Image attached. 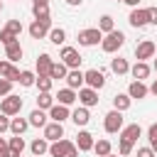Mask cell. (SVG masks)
<instances>
[{
	"label": "cell",
	"instance_id": "cell-38",
	"mask_svg": "<svg viewBox=\"0 0 157 157\" xmlns=\"http://www.w3.org/2000/svg\"><path fill=\"white\" fill-rule=\"evenodd\" d=\"M5 29H7V32H12L15 37H20V32H22V22H20V20H7Z\"/></svg>",
	"mask_w": 157,
	"mask_h": 157
},
{
	"label": "cell",
	"instance_id": "cell-3",
	"mask_svg": "<svg viewBox=\"0 0 157 157\" xmlns=\"http://www.w3.org/2000/svg\"><path fill=\"white\" fill-rule=\"evenodd\" d=\"M76 39H78L81 47H96V44L103 42V32H101L98 27H88V29H81Z\"/></svg>",
	"mask_w": 157,
	"mask_h": 157
},
{
	"label": "cell",
	"instance_id": "cell-46",
	"mask_svg": "<svg viewBox=\"0 0 157 157\" xmlns=\"http://www.w3.org/2000/svg\"><path fill=\"white\" fill-rule=\"evenodd\" d=\"M78 152H81V150H78V147H76V142H74V145L66 150V155H64V157H78Z\"/></svg>",
	"mask_w": 157,
	"mask_h": 157
},
{
	"label": "cell",
	"instance_id": "cell-47",
	"mask_svg": "<svg viewBox=\"0 0 157 157\" xmlns=\"http://www.w3.org/2000/svg\"><path fill=\"white\" fill-rule=\"evenodd\" d=\"M0 157H22V155H17V152H12V150L7 147V150H2V152H0Z\"/></svg>",
	"mask_w": 157,
	"mask_h": 157
},
{
	"label": "cell",
	"instance_id": "cell-23",
	"mask_svg": "<svg viewBox=\"0 0 157 157\" xmlns=\"http://www.w3.org/2000/svg\"><path fill=\"white\" fill-rule=\"evenodd\" d=\"M71 145H74L71 140L61 137V140H56V142H52V145H49V155H52V157H64V155H66V150H69Z\"/></svg>",
	"mask_w": 157,
	"mask_h": 157
},
{
	"label": "cell",
	"instance_id": "cell-4",
	"mask_svg": "<svg viewBox=\"0 0 157 157\" xmlns=\"http://www.w3.org/2000/svg\"><path fill=\"white\" fill-rule=\"evenodd\" d=\"M20 110H22V98H20V96L10 93V96H5V98L0 101V113L15 118V115H20Z\"/></svg>",
	"mask_w": 157,
	"mask_h": 157
},
{
	"label": "cell",
	"instance_id": "cell-49",
	"mask_svg": "<svg viewBox=\"0 0 157 157\" xmlns=\"http://www.w3.org/2000/svg\"><path fill=\"white\" fill-rule=\"evenodd\" d=\"M83 0H66V5H71V7H78Z\"/></svg>",
	"mask_w": 157,
	"mask_h": 157
},
{
	"label": "cell",
	"instance_id": "cell-13",
	"mask_svg": "<svg viewBox=\"0 0 157 157\" xmlns=\"http://www.w3.org/2000/svg\"><path fill=\"white\" fill-rule=\"evenodd\" d=\"M130 74H132V78H135V81H145V78L152 74V69H150V64H147V61H135V64L130 66Z\"/></svg>",
	"mask_w": 157,
	"mask_h": 157
},
{
	"label": "cell",
	"instance_id": "cell-29",
	"mask_svg": "<svg viewBox=\"0 0 157 157\" xmlns=\"http://www.w3.org/2000/svg\"><path fill=\"white\" fill-rule=\"evenodd\" d=\"M27 128H32L27 118H10V132L12 135H22Z\"/></svg>",
	"mask_w": 157,
	"mask_h": 157
},
{
	"label": "cell",
	"instance_id": "cell-14",
	"mask_svg": "<svg viewBox=\"0 0 157 157\" xmlns=\"http://www.w3.org/2000/svg\"><path fill=\"white\" fill-rule=\"evenodd\" d=\"M0 76L15 83V81H20V69L12 61H0Z\"/></svg>",
	"mask_w": 157,
	"mask_h": 157
},
{
	"label": "cell",
	"instance_id": "cell-5",
	"mask_svg": "<svg viewBox=\"0 0 157 157\" xmlns=\"http://www.w3.org/2000/svg\"><path fill=\"white\" fill-rule=\"evenodd\" d=\"M49 32H52V17L34 20V22L29 25V37H32V39H44Z\"/></svg>",
	"mask_w": 157,
	"mask_h": 157
},
{
	"label": "cell",
	"instance_id": "cell-50",
	"mask_svg": "<svg viewBox=\"0 0 157 157\" xmlns=\"http://www.w3.org/2000/svg\"><path fill=\"white\" fill-rule=\"evenodd\" d=\"M2 150H7V140L0 135V152H2Z\"/></svg>",
	"mask_w": 157,
	"mask_h": 157
},
{
	"label": "cell",
	"instance_id": "cell-17",
	"mask_svg": "<svg viewBox=\"0 0 157 157\" xmlns=\"http://www.w3.org/2000/svg\"><path fill=\"white\" fill-rule=\"evenodd\" d=\"M142 135V128L137 125V123H130V125H125L123 130H120V140H128V142H137V137Z\"/></svg>",
	"mask_w": 157,
	"mask_h": 157
},
{
	"label": "cell",
	"instance_id": "cell-43",
	"mask_svg": "<svg viewBox=\"0 0 157 157\" xmlns=\"http://www.w3.org/2000/svg\"><path fill=\"white\" fill-rule=\"evenodd\" d=\"M137 157H157L152 147H137Z\"/></svg>",
	"mask_w": 157,
	"mask_h": 157
},
{
	"label": "cell",
	"instance_id": "cell-36",
	"mask_svg": "<svg viewBox=\"0 0 157 157\" xmlns=\"http://www.w3.org/2000/svg\"><path fill=\"white\" fill-rule=\"evenodd\" d=\"M98 29H101L103 34H108V32H113V29H115V20H113L110 15H103V17L98 20Z\"/></svg>",
	"mask_w": 157,
	"mask_h": 157
},
{
	"label": "cell",
	"instance_id": "cell-25",
	"mask_svg": "<svg viewBox=\"0 0 157 157\" xmlns=\"http://www.w3.org/2000/svg\"><path fill=\"white\" fill-rule=\"evenodd\" d=\"M32 15L34 20L49 17V0H32Z\"/></svg>",
	"mask_w": 157,
	"mask_h": 157
},
{
	"label": "cell",
	"instance_id": "cell-2",
	"mask_svg": "<svg viewBox=\"0 0 157 157\" xmlns=\"http://www.w3.org/2000/svg\"><path fill=\"white\" fill-rule=\"evenodd\" d=\"M103 128H105V132H110V135H115V132H120L123 128H125V123H123V113L120 110H108L105 113V118H103Z\"/></svg>",
	"mask_w": 157,
	"mask_h": 157
},
{
	"label": "cell",
	"instance_id": "cell-53",
	"mask_svg": "<svg viewBox=\"0 0 157 157\" xmlns=\"http://www.w3.org/2000/svg\"><path fill=\"white\" fill-rule=\"evenodd\" d=\"M152 69H155V71H157V59H155V61H152Z\"/></svg>",
	"mask_w": 157,
	"mask_h": 157
},
{
	"label": "cell",
	"instance_id": "cell-33",
	"mask_svg": "<svg viewBox=\"0 0 157 157\" xmlns=\"http://www.w3.org/2000/svg\"><path fill=\"white\" fill-rule=\"evenodd\" d=\"M49 42L52 44H64L66 42V29H61V27H52V32H49Z\"/></svg>",
	"mask_w": 157,
	"mask_h": 157
},
{
	"label": "cell",
	"instance_id": "cell-1",
	"mask_svg": "<svg viewBox=\"0 0 157 157\" xmlns=\"http://www.w3.org/2000/svg\"><path fill=\"white\" fill-rule=\"evenodd\" d=\"M125 44V34L120 32V29H113V32H108V34H103V42H101V49L105 52V54H115L120 47Z\"/></svg>",
	"mask_w": 157,
	"mask_h": 157
},
{
	"label": "cell",
	"instance_id": "cell-26",
	"mask_svg": "<svg viewBox=\"0 0 157 157\" xmlns=\"http://www.w3.org/2000/svg\"><path fill=\"white\" fill-rule=\"evenodd\" d=\"M110 71H113V74H118V76H123V74H130V64H128V59H123V56H115V59L110 61Z\"/></svg>",
	"mask_w": 157,
	"mask_h": 157
},
{
	"label": "cell",
	"instance_id": "cell-39",
	"mask_svg": "<svg viewBox=\"0 0 157 157\" xmlns=\"http://www.w3.org/2000/svg\"><path fill=\"white\" fill-rule=\"evenodd\" d=\"M132 147H135L132 142H128V140H120V137H118V152H120L123 157H128V155L132 152Z\"/></svg>",
	"mask_w": 157,
	"mask_h": 157
},
{
	"label": "cell",
	"instance_id": "cell-12",
	"mask_svg": "<svg viewBox=\"0 0 157 157\" xmlns=\"http://www.w3.org/2000/svg\"><path fill=\"white\" fill-rule=\"evenodd\" d=\"M61 137H64V123H47L44 125V140L56 142Z\"/></svg>",
	"mask_w": 157,
	"mask_h": 157
},
{
	"label": "cell",
	"instance_id": "cell-22",
	"mask_svg": "<svg viewBox=\"0 0 157 157\" xmlns=\"http://www.w3.org/2000/svg\"><path fill=\"white\" fill-rule=\"evenodd\" d=\"M29 152H32V157H42V155H47V152H49V140H44V137H34V140L29 142Z\"/></svg>",
	"mask_w": 157,
	"mask_h": 157
},
{
	"label": "cell",
	"instance_id": "cell-18",
	"mask_svg": "<svg viewBox=\"0 0 157 157\" xmlns=\"http://www.w3.org/2000/svg\"><path fill=\"white\" fill-rule=\"evenodd\" d=\"M93 145H96L93 135H91L88 130H78V135H76V147H78L81 152H88V150H93Z\"/></svg>",
	"mask_w": 157,
	"mask_h": 157
},
{
	"label": "cell",
	"instance_id": "cell-24",
	"mask_svg": "<svg viewBox=\"0 0 157 157\" xmlns=\"http://www.w3.org/2000/svg\"><path fill=\"white\" fill-rule=\"evenodd\" d=\"M71 120L76 123V128H86V125H88V120H91V113H88V108L78 105V108L71 113Z\"/></svg>",
	"mask_w": 157,
	"mask_h": 157
},
{
	"label": "cell",
	"instance_id": "cell-44",
	"mask_svg": "<svg viewBox=\"0 0 157 157\" xmlns=\"http://www.w3.org/2000/svg\"><path fill=\"white\" fill-rule=\"evenodd\" d=\"M147 140H150V142L157 140V123H152V125L147 128Z\"/></svg>",
	"mask_w": 157,
	"mask_h": 157
},
{
	"label": "cell",
	"instance_id": "cell-40",
	"mask_svg": "<svg viewBox=\"0 0 157 157\" xmlns=\"http://www.w3.org/2000/svg\"><path fill=\"white\" fill-rule=\"evenodd\" d=\"M17 39H20V37H15V34H12V32H7V29H5V27H2V29H0V42H2V44H5V47H7V44H12V42H17Z\"/></svg>",
	"mask_w": 157,
	"mask_h": 157
},
{
	"label": "cell",
	"instance_id": "cell-42",
	"mask_svg": "<svg viewBox=\"0 0 157 157\" xmlns=\"http://www.w3.org/2000/svg\"><path fill=\"white\" fill-rule=\"evenodd\" d=\"M7 130H10V115L0 113V135H2V132H7Z\"/></svg>",
	"mask_w": 157,
	"mask_h": 157
},
{
	"label": "cell",
	"instance_id": "cell-8",
	"mask_svg": "<svg viewBox=\"0 0 157 157\" xmlns=\"http://www.w3.org/2000/svg\"><path fill=\"white\" fill-rule=\"evenodd\" d=\"M128 22H130V27H135V29H142L145 25H150V15H147V7H132V12H130Z\"/></svg>",
	"mask_w": 157,
	"mask_h": 157
},
{
	"label": "cell",
	"instance_id": "cell-6",
	"mask_svg": "<svg viewBox=\"0 0 157 157\" xmlns=\"http://www.w3.org/2000/svg\"><path fill=\"white\" fill-rule=\"evenodd\" d=\"M59 59L69 66V71L71 69H78L81 66V54H78V49H74V47H61V52H59Z\"/></svg>",
	"mask_w": 157,
	"mask_h": 157
},
{
	"label": "cell",
	"instance_id": "cell-55",
	"mask_svg": "<svg viewBox=\"0 0 157 157\" xmlns=\"http://www.w3.org/2000/svg\"><path fill=\"white\" fill-rule=\"evenodd\" d=\"M108 157H118V155H113V152H110V155H108Z\"/></svg>",
	"mask_w": 157,
	"mask_h": 157
},
{
	"label": "cell",
	"instance_id": "cell-16",
	"mask_svg": "<svg viewBox=\"0 0 157 157\" xmlns=\"http://www.w3.org/2000/svg\"><path fill=\"white\" fill-rule=\"evenodd\" d=\"M49 118H52V123H64L66 118H71V110H69V105L54 103V105H52V110H49Z\"/></svg>",
	"mask_w": 157,
	"mask_h": 157
},
{
	"label": "cell",
	"instance_id": "cell-20",
	"mask_svg": "<svg viewBox=\"0 0 157 157\" xmlns=\"http://www.w3.org/2000/svg\"><path fill=\"white\" fill-rule=\"evenodd\" d=\"M22 54H25V49H22L20 39L5 47V59H7V61H12V64H15V61H20V59H22Z\"/></svg>",
	"mask_w": 157,
	"mask_h": 157
},
{
	"label": "cell",
	"instance_id": "cell-27",
	"mask_svg": "<svg viewBox=\"0 0 157 157\" xmlns=\"http://www.w3.org/2000/svg\"><path fill=\"white\" fill-rule=\"evenodd\" d=\"M66 76H69V66L64 61H54L52 64V71H49V78L59 81V78H66Z\"/></svg>",
	"mask_w": 157,
	"mask_h": 157
},
{
	"label": "cell",
	"instance_id": "cell-41",
	"mask_svg": "<svg viewBox=\"0 0 157 157\" xmlns=\"http://www.w3.org/2000/svg\"><path fill=\"white\" fill-rule=\"evenodd\" d=\"M10 91H12V81L0 76V96H10Z\"/></svg>",
	"mask_w": 157,
	"mask_h": 157
},
{
	"label": "cell",
	"instance_id": "cell-21",
	"mask_svg": "<svg viewBox=\"0 0 157 157\" xmlns=\"http://www.w3.org/2000/svg\"><path fill=\"white\" fill-rule=\"evenodd\" d=\"M56 101L61 103V105H74L76 101H78V91H74V88H61L59 93H56Z\"/></svg>",
	"mask_w": 157,
	"mask_h": 157
},
{
	"label": "cell",
	"instance_id": "cell-15",
	"mask_svg": "<svg viewBox=\"0 0 157 157\" xmlns=\"http://www.w3.org/2000/svg\"><path fill=\"white\" fill-rule=\"evenodd\" d=\"M147 93H150V88L142 83V81H130V86H128V96L135 101H142V98H147Z\"/></svg>",
	"mask_w": 157,
	"mask_h": 157
},
{
	"label": "cell",
	"instance_id": "cell-48",
	"mask_svg": "<svg viewBox=\"0 0 157 157\" xmlns=\"http://www.w3.org/2000/svg\"><path fill=\"white\" fill-rule=\"evenodd\" d=\"M150 93H152V96H157V78L150 83Z\"/></svg>",
	"mask_w": 157,
	"mask_h": 157
},
{
	"label": "cell",
	"instance_id": "cell-35",
	"mask_svg": "<svg viewBox=\"0 0 157 157\" xmlns=\"http://www.w3.org/2000/svg\"><path fill=\"white\" fill-rule=\"evenodd\" d=\"M52 105H54V96L52 93H39L37 96V108L39 110H52Z\"/></svg>",
	"mask_w": 157,
	"mask_h": 157
},
{
	"label": "cell",
	"instance_id": "cell-32",
	"mask_svg": "<svg viewBox=\"0 0 157 157\" xmlns=\"http://www.w3.org/2000/svg\"><path fill=\"white\" fill-rule=\"evenodd\" d=\"M7 147H10L12 152H17V155H22L27 145H25V137H22V135H12V137L7 140Z\"/></svg>",
	"mask_w": 157,
	"mask_h": 157
},
{
	"label": "cell",
	"instance_id": "cell-31",
	"mask_svg": "<svg viewBox=\"0 0 157 157\" xmlns=\"http://www.w3.org/2000/svg\"><path fill=\"white\" fill-rule=\"evenodd\" d=\"M93 152L98 155V157H108L110 152H113V145H110V140H96V145H93Z\"/></svg>",
	"mask_w": 157,
	"mask_h": 157
},
{
	"label": "cell",
	"instance_id": "cell-34",
	"mask_svg": "<svg viewBox=\"0 0 157 157\" xmlns=\"http://www.w3.org/2000/svg\"><path fill=\"white\" fill-rule=\"evenodd\" d=\"M17 83H20V86H25V88H29V86H34V83H37V74L25 69V71H20V81H17Z\"/></svg>",
	"mask_w": 157,
	"mask_h": 157
},
{
	"label": "cell",
	"instance_id": "cell-51",
	"mask_svg": "<svg viewBox=\"0 0 157 157\" xmlns=\"http://www.w3.org/2000/svg\"><path fill=\"white\" fill-rule=\"evenodd\" d=\"M123 2H125V5H130V7H137V5H140V0H123Z\"/></svg>",
	"mask_w": 157,
	"mask_h": 157
},
{
	"label": "cell",
	"instance_id": "cell-52",
	"mask_svg": "<svg viewBox=\"0 0 157 157\" xmlns=\"http://www.w3.org/2000/svg\"><path fill=\"white\" fill-rule=\"evenodd\" d=\"M150 147H152V150H155V155H157V140H155V142H150Z\"/></svg>",
	"mask_w": 157,
	"mask_h": 157
},
{
	"label": "cell",
	"instance_id": "cell-30",
	"mask_svg": "<svg viewBox=\"0 0 157 157\" xmlns=\"http://www.w3.org/2000/svg\"><path fill=\"white\" fill-rule=\"evenodd\" d=\"M27 120H29V125H32V128H44V125H47V113H44V110H39V108H34V110L29 113V118H27Z\"/></svg>",
	"mask_w": 157,
	"mask_h": 157
},
{
	"label": "cell",
	"instance_id": "cell-9",
	"mask_svg": "<svg viewBox=\"0 0 157 157\" xmlns=\"http://www.w3.org/2000/svg\"><path fill=\"white\" fill-rule=\"evenodd\" d=\"M83 76H86V86H88V88L101 91V88L105 86V74H103L101 69H88V71H83Z\"/></svg>",
	"mask_w": 157,
	"mask_h": 157
},
{
	"label": "cell",
	"instance_id": "cell-28",
	"mask_svg": "<svg viewBox=\"0 0 157 157\" xmlns=\"http://www.w3.org/2000/svg\"><path fill=\"white\" fill-rule=\"evenodd\" d=\"M130 103H132V98H130L128 93H115V96H113V108L120 110V113H125V110L130 108Z\"/></svg>",
	"mask_w": 157,
	"mask_h": 157
},
{
	"label": "cell",
	"instance_id": "cell-11",
	"mask_svg": "<svg viewBox=\"0 0 157 157\" xmlns=\"http://www.w3.org/2000/svg\"><path fill=\"white\" fill-rule=\"evenodd\" d=\"M66 86L74 88V91H81V88L86 86V76H83V71H81V69H71L69 76H66Z\"/></svg>",
	"mask_w": 157,
	"mask_h": 157
},
{
	"label": "cell",
	"instance_id": "cell-7",
	"mask_svg": "<svg viewBox=\"0 0 157 157\" xmlns=\"http://www.w3.org/2000/svg\"><path fill=\"white\" fill-rule=\"evenodd\" d=\"M155 52H157V44H155L152 39H142V42L135 47V59H137V61H147V59L155 56Z\"/></svg>",
	"mask_w": 157,
	"mask_h": 157
},
{
	"label": "cell",
	"instance_id": "cell-54",
	"mask_svg": "<svg viewBox=\"0 0 157 157\" xmlns=\"http://www.w3.org/2000/svg\"><path fill=\"white\" fill-rule=\"evenodd\" d=\"M2 7H5V5H2V0H0V12H2Z\"/></svg>",
	"mask_w": 157,
	"mask_h": 157
},
{
	"label": "cell",
	"instance_id": "cell-10",
	"mask_svg": "<svg viewBox=\"0 0 157 157\" xmlns=\"http://www.w3.org/2000/svg\"><path fill=\"white\" fill-rule=\"evenodd\" d=\"M78 103H81L83 108H93V105H98V91L83 86V88L78 91Z\"/></svg>",
	"mask_w": 157,
	"mask_h": 157
},
{
	"label": "cell",
	"instance_id": "cell-19",
	"mask_svg": "<svg viewBox=\"0 0 157 157\" xmlns=\"http://www.w3.org/2000/svg\"><path fill=\"white\" fill-rule=\"evenodd\" d=\"M52 64H54V59H52L47 52H42V54L37 56V76H49Z\"/></svg>",
	"mask_w": 157,
	"mask_h": 157
},
{
	"label": "cell",
	"instance_id": "cell-45",
	"mask_svg": "<svg viewBox=\"0 0 157 157\" xmlns=\"http://www.w3.org/2000/svg\"><path fill=\"white\" fill-rule=\"evenodd\" d=\"M147 15H150V25L157 27V7H147Z\"/></svg>",
	"mask_w": 157,
	"mask_h": 157
},
{
	"label": "cell",
	"instance_id": "cell-37",
	"mask_svg": "<svg viewBox=\"0 0 157 157\" xmlns=\"http://www.w3.org/2000/svg\"><path fill=\"white\" fill-rule=\"evenodd\" d=\"M34 86L39 88V93H52L54 78H49V76H37V83H34Z\"/></svg>",
	"mask_w": 157,
	"mask_h": 157
}]
</instances>
